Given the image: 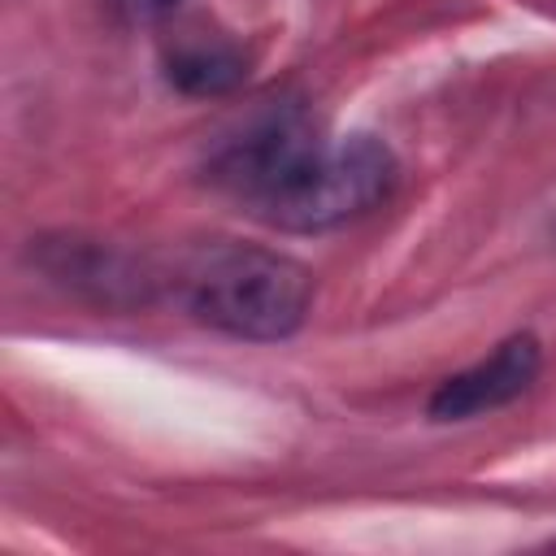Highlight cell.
<instances>
[{
  "label": "cell",
  "mask_w": 556,
  "mask_h": 556,
  "mask_svg": "<svg viewBox=\"0 0 556 556\" xmlns=\"http://www.w3.org/2000/svg\"><path fill=\"white\" fill-rule=\"evenodd\" d=\"M213 178L278 230H330L391 195L395 156L374 135L321 139L300 113H269L213 156Z\"/></svg>",
  "instance_id": "obj_1"
},
{
  "label": "cell",
  "mask_w": 556,
  "mask_h": 556,
  "mask_svg": "<svg viewBox=\"0 0 556 556\" xmlns=\"http://www.w3.org/2000/svg\"><path fill=\"white\" fill-rule=\"evenodd\" d=\"M182 300L204 326L230 339L274 343L304 326L313 274L274 248L213 243L182 269Z\"/></svg>",
  "instance_id": "obj_2"
},
{
  "label": "cell",
  "mask_w": 556,
  "mask_h": 556,
  "mask_svg": "<svg viewBox=\"0 0 556 556\" xmlns=\"http://www.w3.org/2000/svg\"><path fill=\"white\" fill-rule=\"evenodd\" d=\"M539 361H543V352H539L534 334L504 339L486 361H478V365L439 382V391L430 395V417L434 421H465V417L513 404L534 382Z\"/></svg>",
  "instance_id": "obj_3"
},
{
  "label": "cell",
  "mask_w": 556,
  "mask_h": 556,
  "mask_svg": "<svg viewBox=\"0 0 556 556\" xmlns=\"http://www.w3.org/2000/svg\"><path fill=\"white\" fill-rule=\"evenodd\" d=\"M43 269L52 278H61L65 287H78V291H91L96 300H139L148 278L139 274L135 261L109 252L104 243H78V239H65V243H52L48 256H43Z\"/></svg>",
  "instance_id": "obj_4"
},
{
  "label": "cell",
  "mask_w": 556,
  "mask_h": 556,
  "mask_svg": "<svg viewBox=\"0 0 556 556\" xmlns=\"http://www.w3.org/2000/svg\"><path fill=\"white\" fill-rule=\"evenodd\" d=\"M165 74L187 96H222L243 83L248 56L226 39H187L169 52Z\"/></svg>",
  "instance_id": "obj_5"
},
{
  "label": "cell",
  "mask_w": 556,
  "mask_h": 556,
  "mask_svg": "<svg viewBox=\"0 0 556 556\" xmlns=\"http://www.w3.org/2000/svg\"><path fill=\"white\" fill-rule=\"evenodd\" d=\"M178 0H126V9L130 13H139V17H161V13H169Z\"/></svg>",
  "instance_id": "obj_6"
}]
</instances>
